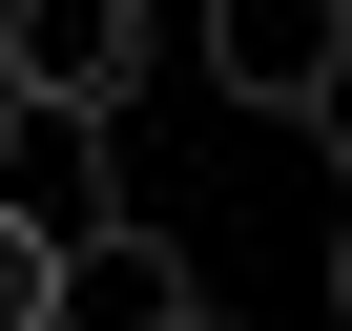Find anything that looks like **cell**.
Returning <instances> with one entry per match:
<instances>
[{"label": "cell", "instance_id": "obj_1", "mask_svg": "<svg viewBox=\"0 0 352 331\" xmlns=\"http://www.w3.org/2000/svg\"><path fill=\"white\" fill-rule=\"evenodd\" d=\"M145 62H166V42H145V0H0V104L63 124V145H83V124H124V104H145Z\"/></svg>", "mask_w": 352, "mask_h": 331}, {"label": "cell", "instance_id": "obj_2", "mask_svg": "<svg viewBox=\"0 0 352 331\" xmlns=\"http://www.w3.org/2000/svg\"><path fill=\"white\" fill-rule=\"evenodd\" d=\"M208 83L249 124H331L352 104V0H208Z\"/></svg>", "mask_w": 352, "mask_h": 331}, {"label": "cell", "instance_id": "obj_3", "mask_svg": "<svg viewBox=\"0 0 352 331\" xmlns=\"http://www.w3.org/2000/svg\"><path fill=\"white\" fill-rule=\"evenodd\" d=\"M63 331H208V269L166 228H83L63 249Z\"/></svg>", "mask_w": 352, "mask_h": 331}, {"label": "cell", "instance_id": "obj_4", "mask_svg": "<svg viewBox=\"0 0 352 331\" xmlns=\"http://www.w3.org/2000/svg\"><path fill=\"white\" fill-rule=\"evenodd\" d=\"M63 249H83V228H42L21 187H0V331H63Z\"/></svg>", "mask_w": 352, "mask_h": 331}, {"label": "cell", "instance_id": "obj_5", "mask_svg": "<svg viewBox=\"0 0 352 331\" xmlns=\"http://www.w3.org/2000/svg\"><path fill=\"white\" fill-rule=\"evenodd\" d=\"M331 331H352V207H331Z\"/></svg>", "mask_w": 352, "mask_h": 331}]
</instances>
